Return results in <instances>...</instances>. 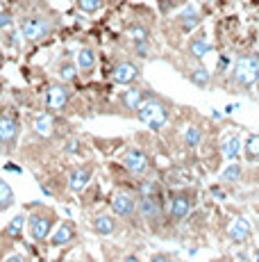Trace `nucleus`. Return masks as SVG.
<instances>
[{
	"label": "nucleus",
	"mask_w": 259,
	"mask_h": 262,
	"mask_svg": "<svg viewBox=\"0 0 259 262\" xmlns=\"http://www.w3.org/2000/svg\"><path fill=\"white\" fill-rule=\"evenodd\" d=\"M55 224H57V212L53 208H48V205H37L28 214V230L34 242H43L50 237Z\"/></svg>",
	"instance_id": "1"
},
{
	"label": "nucleus",
	"mask_w": 259,
	"mask_h": 262,
	"mask_svg": "<svg viewBox=\"0 0 259 262\" xmlns=\"http://www.w3.org/2000/svg\"><path fill=\"white\" fill-rule=\"evenodd\" d=\"M21 39L28 43H39L43 39L50 37L53 32V23H50V16L46 14H28V16L21 18Z\"/></svg>",
	"instance_id": "2"
},
{
	"label": "nucleus",
	"mask_w": 259,
	"mask_h": 262,
	"mask_svg": "<svg viewBox=\"0 0 259 262\" xmlns=\"http://www.w3.org/2000/svg\"><path fill=\"white\" fill-rule=\"evenodd\" d=\"M139 114V121L141 123H146L150 130H162L164 125L168 123V107L166 103H162V100L157 98H148L141 103V107L137 110Z\"/></svg>",
	"instance_id": "3"
},
{
	"label": "nucleus",
	"mask_w": 259,
	"mask_h": 262,
	"mask_svg": "<svg viewBox=\"0 0 259 262\" xmlns=\"http://www.w3.org/2000/svg\"><path fill=\"white\" fill-rule=\"evenodd\" d=\"M18 137H21V123L14 114L3 112L0 114V148L5 153H12L18 144Z\"/></svg>",
	"instance_id": "4"
},
{
	"label": "nucleus",
	"mask_w": 259,
	"mask_h": 262,
	"mask_svg": "<svg viewBox=\"0 0 259 262\" xmlns=\"http://www.w3.org/2000/svg\"><path fill=\"white\" fill-rule=\"evenodd\" d=\"M259 78V57L257 55H243L234 64V80L241 84H252Z\"/></svg>",
	"instance_id": "5"
},
{
	"label": "nucleus",
	"mask_w": 259,
	"mask_h": 262,
	"mask_svg": "<svg viewBox=\"0 0 259 262\" xmlns=\"http://www.w3.org/2000/svg\"><path fill=\"white\" fill-rule=\"evenodd\" d=\"M68 98H71V92H68V87L62 82L50 84L46 92V105L50 112H62V110L68 105Z\"/></svg>",
	"instance_id": "6"
},
{
	"label": "nucleus",
	"mask_w": 259,
	"mask_h": 262,
	"mask_svg": "<svg viewBox=\"0 0 259 262\" xmlns=\"http://www.w3.org/2000/svg\"><path fill=\"white\" fill-rule=\"evenodd\" d=\"M123 167L134 176H143L148 171V167H150V160H148V155L143 153V150L130 148V150H125V155H123Z\"/></svg>",
	"instance_id": "7"
},
{
	"label": "nucleus",
	"mask_w": 259,
	"mask_h": 262,
	"mask_svg": "<svg viewBox=\"0 0 259 262\" xmlns=\"http://www.w3.org/2000/svg\"><path fill=\"white\" fill-rule=\"evenodd\" d=\"M77 237V228L73 221H62V224L57 226V228L50 233V246H55V249H59V246H66L71 244L73 239Z\"/></svg>",
	"instance_id": "8"
},
{
	"label": "nucleus",
	"mask_w": 259,
	"mask_h": 262,
	"mask_svg": "<svg viewBox=\"0 0 259 262\" xmlns=\"http://www.w3.org/2000/svg\"><path fill=\"white\" fill-rule=\"evenodd\" d=\"M112 210L116 216H123V219H132L134 212H137V201L132 199L125 191H118L112 199Z\"/></svg>",
	"instance_id": "9"
},
{
	"label": "nucleus",
	"mask_w": 259,
	"mask_h": 262,
	"mask_svg": "<svg viewBox=\"0 0 259 262\" xmlns=\"http://www.w3.org/2000/svg\"><path fill=\"white\" fill-rule=\"evenodd\" d=\"M139 78V67L134 62H118L112 71V80L116 84H132Z\"/></svg>",
	"instance_id": "10"
},
{
	"label": "nucleus",
	"mask_w": 259,
	"mask_h": 262,
	"mask_svg": "<svg viewBox=\"0 0 259 262\" xmlns=\"http://www.w3.org/2000/svg\"><path fill=\"white\" fill-rule=\"evenodd\" d=\"M91 176H93V167H91V164H82V167H75V169L71 171V176H68V187H71V191L80 194V191H82V189L89 185Z\"/></svg>",
	"instance_id": "11"
},
{
	"label": "nucleus",
	"mask_w": 259,
	"mask_h": 262,
	"mask_svg": "<svg viewBox=\"0 0 259 262\" xmlns=\"http://www.w3.org/2000/svg\"><path fill=\"white\" fill-rule=\"evenodd\" d=\"M250 233H252V226L246 216H237L234 224L230 226V239L232 242H246L250 237Z\"/></svg>",
	"instance_id": "12"
},
{
	"label": "nucleus",
	"mask_w": 259,
	"mask_h": 262,
	"mask_svg": "<svg viewBox=\"0 0 259 262\" xmlns=\"http://www.w3.org/2000/svg\"><path fill=\"white\" fill-rule=\"evenodd\" d=\"M96 53L91 48H80L75 53V64H77V71L80 73H91L96 69Z\"/></svg>",
	"instance_id": "13"
},
{
	"label": "nucleus",
	"mask_w": 259,
	"mask_h": 262,
	"mask_svg": "<svg viewBox=\"0 0 259 262\" xmlns=\"http://www.w3.org/2000/svg\"><path fill=\"white\" fill-rule=\"evenodd\" d=\"M191 212V201H189L187 194H175L171 201V216L175 221H182L184 216Z\"/></svg>",
	"instance_id": "14"
},
{
	"label": "nucleus",
	"mask_w": 259,
	"mask_h": 262,
	"mask_svg": "<svg viewBox=\"0 0 259 262\" xmlns=\"http://www.w3.org/2000/svg\"><path fill=\"white\" fill-rule=\"evenodd\" d=\"M143 100H146V96H143V92H141L139 87H130V89H125V92L121 94V103H123V107L130 110V112H134V110L141 107Z\"/></svg>",
	"instance_id": "15"
},
{
	"label": "nucleus",
	"mask_w": 259,
	"mask_h": 262,
	"mask_svg": "<svg viewBox=\"0 0 259 262\" xmlns=\"http://www.w3.org/2000/svg\"><path fill=\"white\" fill-rule=\"evenodd\" d=\"M93 230L100 237H109V235L116 233V221L109 214H98V216H93Z\"/></svg>",
	"instance_id": "16"
},
{
	"label": "nucleus",
	"mask_w": 259,
	"mask_h": 262,
	"mask_svg": "<svg viewBox=\"0 0 259 262\" xmlns=\"http://www.w3.org/2000/svg\"><path fill=\"white\" fill-rule=\"evenodd\" d=\"M55 73H57V78L62 80V82H73L80 71H77L75 62H71V59H62V62L55 67Z\"/></svg>",
	"instance_id": "17"
},
{
	"label": "nucleus",
	"mask_w": 259,
	"mask_h": 262,
	"mask_svg": "<svg viewBox=\"0 0 259 262\" xmlns=\"http://www.w3.org/2000/svg\"><path fill=\"white\" fill-rule=\"evenodd\" d=\"M139 212L143 219H157L162 208H159V201L155 196H141V203H139Z\"/></svg>",
	"instance_id": "18"
},
{
	"label": "nucleus",
	"mask_w": 259,
	"mask_h": 262,
	"mask_svg": "<svg viewBox=\"0 0 259 262\" xmlns=\"http://www.w3.org/2000/svg\"><path fill=\"white\" fill-rule=\"evenodd\" d=\"M25 216L28 214H16L12 216V221H9L7 226L3 228V235L9 239H18L23 235V228H25Z\"/></svg>",
	"instance_id": "19"
},
{
	"label": "nucleus",
	"mask_w": 259,
	"mask_h": 262,
	"mask_svg": "<svg viewBox=\"0 0 259 262\" xmlns=\"http://www.w3.org/2000/svg\"><path fill=\"white\" fill-rule=\"evenodd\" d=\"M32 130L39 135V137H50L53 135V119L48 114H37L32 119Z\"/></svg>",
	"instance_id": "20"
},
{
	"label": "nucleus",
	"mask_w": 259,
	"mask_h": 262,
	"mask_svg": "<svg viewBox=\"0 0 259 262\" xmlns=\"http://www.w3.org/2000/svg\"><path fill=\"white\" fill-rule=\"evenodd\" d=\"M180 21H182V28L184 30H193L198 23H200V12H198L193 5H187L180 14Z\"/></svg>",
	"instance_id": "21"
},
{
	"label": "nucleus",
	"mask_w": 259,
	"mask_h": 262,
	"mask_svg": "<svg viewBox=\"0 0 259 262\" xmlns=\"http://www.w3.org/2000/svg\"><path fill=\"white\" fill-rule=\"evenodd\" d=\"M16 203V196H14V189L9 187V183H5L0 178V212H7L12 205Z\"/></svg>",
	"instance_id": "22"
},
{
	"label": "nucleus",
	"mask_w": 259,
	"mask_h": 262,
	"mask_svg": "<svg viewBox=\"0 0 259 262\" xmlns=\"http://www.w3.org/2000/svg\"><path fill=\"white\" fill-rule=\"evenodd\" d=\"M241 148H243L241 139H239V137H230V139H225V144H223V155H225V160H230V162H232V160L239 158Z\"/></svg>",
	"instance_id": "23"
},
{
	"label": "nucleus",
	"mask_w": 259,
	"mask_h": 262,
	"mask_svg": "<svg viewBox=\"0 0 259 262\" xmlns=\"http://www.w3.org/2000/svg\"><path fill=\"white\" fill-rule=\"evenodd\" d=\"M200 142H202V130L198 125H189L187 133H184V144L189 148H196V146H200Z\"/></svg>",
	"instance_id": "24"
},
{
	"label": "nucleus",
	"mask_w": 259,
	"mask_h": 262,
	"mask_svg": "<svg viewBox=\"0 0 259 262\" xmlns=\"http://www.w3.org/2000/svg\"><path fill=\"white\" fill-rule=\"evenodd\" d=\"M243 150H246V158L248 160H259V133L250 135L243 144Z\"/></svg>",
	"instance_id": "25"
},
{
	"label": "nucleus",
	"mask_w": 259,
	"mask_h": 262,
	"mask_svg": "<svg viewBox=\"0 0 259 262\" xmlns=\"http://www.w3.org/2000/svg\"><path fill=\"white\" fill-rule=\"evenodd\" d=\"M75 5H77L80 12H84V14H96V12H100V9H102L105 0H75Z\"/></svg>",
	"instance_id": "26"
},
{
	"label": "nucleus",
	"mask_w": 259,
	"mask_h": 262,
	"mask_svg": "<svg viewBox=\"0 0 259 262\" xmlns=\"http://www.w3.org/2000/svg\"><path fill=\"white\" fill-rule=\"evenodd\" d=\"M189 50H191L193 57H205L209 50H212V46H209L205 39H193V41L189 43Z\"/></svg>",
	"instance_id": "27"
},
{
	"label": "nucleus",
	"mask_w": 259,
	"mask_h": 262,
	"mask_svg": "<svg viewBox=\"0 0 259 262\" xmlns=\"http://www.w3.org/2000/svg\"><path fill=\"white\" fill-rule=\"evenodd\" d=\"M239 178H241V167L237 162H230V167L221 173V180H225V183H237Z\"/></svg>",
	"instance_id": "28"
},
{
	"label": "nucleus",
	"mask_w": 259,
	"mask_h": 262,
	"mask_svg": "<svg viewBox=\"0 0 259 262\" xmlns=\"http://www.w3.org/2000/svg\"><path fill=\"white\" fill-rule=\"evenodd\" d=\"M191 80H193V84H198V87H207L209 84V71L205 67H198L196 71L191 73Z\"/></svg>",
	"instance_id": "29"
},
{
	"label": "nucleus",
	"mask_w": 259,
	"mask_h": 262,
	"mask_svg": "<svg viewBox=\"0 0 259 262\" xmlns=\"http://www.w3.org/2000/svg\"><path fill=\"white\" fill-rule=\"evenodd\" d=\"M130 37L134 39V41H148V30L146 28H139V25H134V28L127 30Z\"/></svg>",
	"instance_id": "30"
},
{
	"label": "nucleus",
	"mask_w": 259,
	"mask_h": 262,
	"mask_svg": "<svg viewBox=\"0 0 259 262\" xmlns=\"http://www.w3.org/2000/svg\"><path fill=\"white\" fill-rule=\"evenodd\" d=\"M9 28H14V16H12V12H0V30H9Z\"/></svg>",
	"instance_id": "31"
},
{
	"label": "nucleus",
	"mask_w": 259,
	"mask_h": 262,
	"mask_svg": "<svg viewBox=\"0 0 259 262\" xmlns=\"http://www.w3.org/2000/svg\"><path fill=\"white\" fill-rule=\"evenodd\" d=\"M5 43H7L9 48H14V46H16V30H14V28L5 30Z\"/></svg>",
	"instance_id": "32"
},
{
	"label": "nucleus",
	"mask_w": 259,
	"mask_h": 262,
	"mask_svg": "<svg viewBox=\"0 0 259 262\" xmlns=\"http://www.w3.org/2000/svg\"><path fill=\"white\" fill-rule=\"evenodd\" d=\"M137 46V55H148V41H134Z\"/></svg>",
	"instance_id": "33"
},
{
	"label": "nucleus",
	"mask_w": 259,
	"mask_h": 262,
	"mask_svg": "<svg viewBox=\"0 0 259 262\" xmlns=\"http://www.w3.org/2000/svg\"><path fill=\"white\" fill-rule=\"evenodd\" d=\"M148 262H171V258H168L166 253H155Z\"/></svg>",
	"instance_id": "34"
},
{
	"label": "nucleus",
	"mask_w": 259,
	"mask_h": 262,
	"mask_svg": "<svg viewBox=\"0 0 259 262\" xmlns=\"http://www.w3.org/2000/svg\"><path fill=\"white\" fill-rule=\"evenodd\" d=\"M212 194H214V196H216V199H218V201H225V194H223V191H221V189H218V187H212Z\"/></svg>",
	"instance_id": "35"
},
{
	"label": "nucleus",
	"mask_w": 259,
	"mask_h": 262,
	"mask_svg": "<svg viewBox=\"0 0 259 262\" xmlns=\"http://www.w3.org/2000/svg\"><path fill=\"white\" fill-rule=\"evenodd\" d=\"M239 107H241V105H239V103H230V105H227V107H225V114H232V112H237Z\"/></svg>",
	"instance_id": "36"
},
{
	"label": "nucleus",
	"mask_w": 259,
	"mask_h": 262,
	"mask_svg": "<svg viewBox=\"0 0 259 262\" xmlns=\"http://www.w3.org/2000/svg\"><path fill=\"white\" fill-rule=\"evenodd\" d=\"M123 262H141V260H139L134 253H130V255H125V258H123Z\"/></svg>",
	"instance_id": "37"
},
{
	"label": "nucleus",
	"mask_w": 259,
	"mask_h": 262,
	"mask_svg": "<svg viewBox=\"0 0 259 262\" xmlns=\"http://www.w3.org/2000/svg\"><path fill=\"white\" fill-rule=\"evenodd\" d=\"M5 262H23V258H21V255H9Z\"/></svg>",
	"instance_id": "38"
},
{
	"label": "nucleus",
	"mask_w": 259,
	"mask_h": 262,
	"mask_svg": "<svg viewBox=\"0 0 259 262\" xmlns=\"http://www.w3.org/2000/svg\"><path fill=\"white\" fill-rule=\"evenodd\" d=\"M80 262H98V260H96V258H91V255H84V258L80 260Z\"/></svg>",
	"instance_id": "39"
},
{
	"label": "nucleus",
	"mask_w": 259,
	"mask_h": 262,
	"mask_svg": "<svg viewBox=\"0 0 259 262\" xmlns=\"http://www.w3.org/2000/svg\"><path fill=\"white\" fill-rule=\"evenodd\" d=\"M255 258H257V262H259V251H257V253H255Z\"/></svg>",
	"instance_id": "40"
},
{
	"label": "nucleus",
	"mask_w": 259,
	"mask_h": 262,
	"mask_svg": "<svg viewBox=\"0 0 259 262\" xmlns=\"http://www.w3.org/2000/svg\"><path fill=\"white\" fill-rule=\"evenodd\" d=\"M257 82H259V78H257Z\"/></svg>",
	"instance_id": "41"
}]
</instances>
